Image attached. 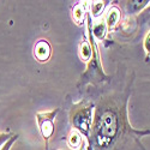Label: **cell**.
I'll return each mask as SVG.
<instances>
[{"label":"cell","mask_w":150,"mask_h":150,"mask_svg":"<svg viewBox=\"0 0 150 150\" xmlns=\"http://www.w3.org/2000/svg\"><path fill=\"white\" fill-rule=\"evenodd\" d=\"M119 131V118L112 110H106L93 126V133L98 146H108Z\"/></svg>","instance_id":"obj_1"},{"label":"cell","mask_w":150,"mask_h":150,"mask_svg":"<svg viewBox=\"0 0 150 150\" xmlns=\"http://www.w3.org/2000/svg\"><path fill=\"white\" fill-rule=\"evenodd\" d=\"M71 122L73 129L81 132L85 138L93 133L94 126V106L90 103H79L71 112Z\"/></svg>","instance_id":"obj_2"},{"label":"cell","mask_w":150,"mask_h":150,"mask_svg":"<svg viewBox=\"0 0 150 150\" xmlns=\"http://www.w3.org/2000/svg\"><path fill=\"white\" fill-rule=\"evenodd\" d=\"M58 113V109L52 110V112H39L36 114L37 124H39L40 131L42 133L43 139L48 141L54 133V122L53 119L55 118Z\"/></svg>","instance_id":"obj_3"},{"label":"cell","mask_w":150,"mask_h":150,"mask_svg":"<svg viewBox=\"0 0 150 150\" xmlns=\"http://www.w3.org/2000/svg\"><path fill=\"white\" fill-rule=\"evenodd\" d=\"M51 53H52L51 46H49V43L46 40H40L35 45L34 54L39 61H41V62L47 61L49 59V57H51Z\"/></svg>","instance_id":"obj_4"},{"label":"cell","mask_w":150,"mask_h":150,"mask_svg":"<svg viewBox=\"0 0 150 150\" xmlns=\"http://www.w3.org/2000/svg\"><path fill=\"white\" fill-rule=\"evenodd\" d=\"M120 10L117 7V6H112L109 8V11L107 12V15H106V18H105V22L107 24V28L108 29H113L115 28V25L119 23L120 21Z\"/></svg>","instance_id":"obj_5"},{"label":"cell","mask_w":150,"mask_h":150,"mask_svg":"<svg viewBox=\"0 0 150 150\" xmlns=\"http://www.w3.org/2000/svg\"><path fill=\"white\" fill-rule=\"evenodd\" d=\"M107 30H108V28H107V24H106L105 19H98L96 23H94V25H93V34L100 41L105 39Z\"/></svg>","instance_id":"obj_6"},{"label":"cell","mask_w":150,"mask_h":150,"mask_svg":"<svg viewBox=\"0 0 150 150\" xmlns=\"http://www.w3.org/2000/svg\"><path fill=\"white\" fill-rule=\"evenodd\" d=\"M67 144L70 145V148L74 149V150H78L79 146L83 144V139H82V134L81 132H78L77 130H72L70 133H69V137H67Z\"/></svg>","instance_id":"obj_7"},{"label":"cell","mask_w":150,"mask_h":150,"mask_svg":"<svg viewBox=\"0 0 150 150\" xmlns=\"http://www.w3.org/2000/svg\"><path fill=\"white\" fill-rule=\"evenodd\" d=\"M85 13H86V3H78L77 5H74L72 16H73V19L76 21L77 24L83 23Z\"/></svg>","instance_id":"obj_8"},{"label":"cell","mask_w":150,"mask_h":150,"mask_svg":"<svg viewBox=\"0 0 150 150\" xmlns=\"http://www.w3.org/2000/svg\"><path fill=\"white\" fill-rule=\"evenodd\" d=\"M79 54L84 61H89L93 58V49L88 41H83L79 45Z\"/></svg>","instance_id":"obj_9"},{"label":"cell","mask_w":150,"mask_h":150,"mask_svg":"<svg viewBox=\"0 0 150 150\" xmlns=\"http://www.w3.org/2000/svg\"><path fill=\"white\" fill-rule=\"evenodd\" d=\"M106 7V1H94L90 6V16L97 18L102 15V12Z\"/></svg>","instance_id":"obj_10"},{"label":"cell","mask_w":150,"mask_h":150,"mask_svg":"<svg viewBox=\"0 0 150 150\" xmlns=\"http://www.w3.org/2000/svg\"><path fill=\"white\" fill-rule=\"evenodd\" d=\"M17 138H18V134H13V136H12L11 138L3 145V148L0 149V150H11V146L13 145V143L17 141Z\"/></svg>","instance_id":"obj_11"},{"label":"cell","mask_w":150,"mask_h":150,"mask_svg":"<svg viewBox=\"0 0 150 150\" xmlns=\"http://www.w3.org/2000/svg\"><path fill=\"white\" fill-rule=\"evenodd\" d=\"M13 136V134H11V133H5V132H0V149L3 148V145L11 138V137Z\"/></svg>","instance_id":"obj_12"},{"label":"cell","mask_w":150,"mask_h":150,"mask_svg":"<svg viewBox=\"0 0 150 150\" xmlns=\"http://www.w3.org/2000/svg\"><path fill=\"white\" fill-rule=\"evenodd\" d=\"M143 45H144L145 52L148 53V55H150V30L148 31V34H146L145 37H144V42H143Z\"/></svg>","instance_id":"obj_13"},{"label":"cell","mask_w":150,"mask_h":150,"mask_svg":"<svg viewBox=\"0 0 150 150\" xmlns=\"http://www.w3.org/2000/svg\"><path fill=\"white\" fill-rule=\"evenodd\" d=\"M78 150H86V148H85V145H84V144H82V145L79 146V149H78Z\"/></svg>","instance_id":"obj_14"},{"label":"cell","mask_w":150,"mask_h":150,"mask_svg":"<svg viewBox=\"0 0 150 150\" xmlns=\"http://www.w3.org/2000/svg\"><path fill=\"white\" fill-rule=\"evenodd\" d=\"M149 11H150V7H149Z\"/></svg>","instance_id":"obj_15"}]
</instances>
